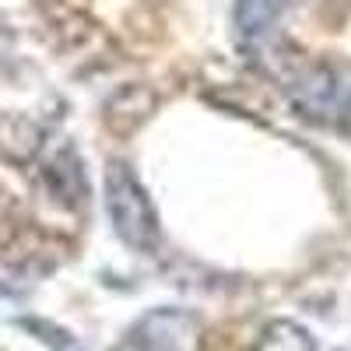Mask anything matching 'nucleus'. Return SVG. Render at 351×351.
<instances>
[{"mask_svg": "<svg viewBox=\"0 0 351 351\" xmlns=\"http://www.w3.org/2000/svg\"><path fill=\"white\" fill-rule=\"evenodd\" d=\"M106 211L112 221V232L130 250L148 253L158 243V215L152 208V197L144 193L137 176L123 162H109L106 169Z\"/></svg>", "mask_w": 351, "mask_h": 351, "instance_id": "1", "label": "nucleus"}, {"mask_svg": "<svg viewBox=\"0 0 351 351\" xmlns=\"http://www.w3.org/2000/svg\"><path fill=\"white\" fill-rule=\"evenodd\" d=\"M337 120L344 134L351 137V84H341V102H337Z\"/></svg>", "mask_w": 351, "mask_h": 351, "instance_id": "8", "label": "nucleus"}, {"mask_svg": "<svg viewBox=\"0 0 351 351\" xmlns=\"http://www.w3.org/2000/svg\"><path fill=\"white\" fill-rule=\"evenodd\" d=\"M200 334V324L186 313H176V309H162L141 319L137 337L141 344H148L155 351H186Z\"/></svg>", "mask_w": 351, "mask_h": 351, "instance_id": "4", "label": "nucleus"}, {"mask_svg": "<svg viewBox=\"0 0 351 351\" xmlns=\"http://www.w3.org/2000/svg\"><path fill=\"white\" fill-rule=\"evenodd\" d=\"M281 11H285V0H236V28L250 39L263 36L274 28Z\"/></svg>", "mask_w": 351, "mask_h": 351, "instance_id": "7", "label": "nucleus"}, {"mask_svg": "<svg viewBox=\"0 0 351 351\" xmlns=\"http://www.w3.org/2000/svg\"><path fill=\"white\" fill-rule=\"evenodd\" d=\"M43 148V127L32 116L21 112H0V155L8 162H32Z\"/></svg>", "mask_w": 351, "mask_h": 351, "instance_id": "6", "label": "nucleus"}, {"mask_svg": "<svg viewBox=\"0 0 351 351\" xmlns=\"http://www.w3.org/2000/svg\"><path fill=\"white\" fill-rule=\"evenodd\" d=\"M291 102H295V109H302L306 116H313V120L337 116V102H341V77H337V71H330L324 64L306 67L295 77Z\"/></svg>", "mask_w": 351, "mask_h": 351, "instance_id": "2", "label": "nucleus"}, {"mask_svg": "<svg viewBox=\"0 0 351 351\" xmlns=\"http://www.w3.org/2000/svg\"><path fill=\"white\" fill-rule=\"evenodd\" d=\"M43 183L49 186V193L67 204V208H74V204L84 200L88 193V176H84V165H81V155L77 148H71V144H64L60 152H53L46 158V169H43Z\"/></svg>", "mask_w": 351, "mask_h": 351, "instance_id": "5", "label": "nucleus"}, {"mask_svg": "<svg viewBox=\"0 0 351 351\" xmlns=\"http://www.w3.org/2000/svg\"><path fill=\"white\" fill-rule=\"evenodd\" d=\"M158 109V95L148 84H123L109 95L102 116L112 134H134L141 123H148Z\"/></svg>", "mask_w": 351, "mask_h": 351, "instance_id": "3", "label": "nucleus"}]
</instances>
